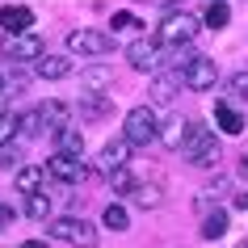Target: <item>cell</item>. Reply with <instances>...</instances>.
Returning <instances> with one entry per match:
<instances>
[{
  "label": "cell",
  "instance_id": "1",
  "mask_svg": "<svg viewBox=\"0 0 248 248\" xmlns=\"http://www.w3.org/2000/svg\"><path fill=\"white\" fill-rule=\"evenodd\" d=\"M185 160L194 164V169H215L219 164V156H223V147H219V139H215V131H206L202 122H194L189 126V139H185Z\"/></svg>",
  "mask_w": 248,
  "mask_h": 248
},
{
  "label": "cell",
  "instance_id": "2",
  "mask_svg": "<svg viewBox=\"0 0 248 248\" xmlns=\"http://www.w3.org/2000/svg\"><path fill=\"white\" fill-rule=\"evenodd\" d=\"M122 135L131 147H147L160 139V118H156V105H135L126 122H122Z\"/></svg>",
  "mask_w": 248,
  "mask_h": 248
},
{
  "label": "cell",
  "instance_id": "3",
  "mask_svg": "<svg viewBox=\"0 0 248 248\" xmlns=\"http://www.w3.org/2000/svg\"><path fill=\"white\" fill-rule=\"evenodd\" d=\"M198 21L194 13H185V9H172V13H164V21H160V30H156V38L164 42V46H189L194 42V34H198Z\"/></svg>",
  "mask_w": 248,
  "mask_h": 248
},
{
  "label": "cell",
  "instance_id": "4",
  "mask_svg": "<svg viewBox=\"0 0 248 248\" xmlns=\"http://www.w3.org/2000/svg\"><path fill=\"white\" fill-rule=\"evenodd\" d=\"M181 84L189 93H210L215 84H219V67H215V59H206V55H185V59H181Z\"/></svg>",
  "mask_w": 248,
  "mask_h": 248
},
{
  "label": "cell",
  "instance_id": "5",
  "mask_svg": "<svg viewBox=\"0 0 248 248\" xmlns=\"http://www.w3.org/2000/svg\"><path fill=\"white\" fill-rule=\"evenodd\" d=\"M51 235L55 240H63V244L72 248H97V227L84 219H76V215H63V219L51 223Z\"/></svg>",
  "mask_w": 248,
  "mask_h": 248
},
{
  "label": "cell",
  "instance_id": "6",
  "mask_svg": "<svg viewBox=\"0 0 248 248\" xmlns=\"http://www.w3.org/2000/svg\"><path fill=\"white\" fill-rule=\"evenodd\" d=\"M46 177L59 185H80L84 177H89V169L80 164V156H72V152H55V156H46Z\"/></svg>",
  "mask_w": 248,
  "mask_h": 248
},
{
  "label": "cell",
  "instance_id": "7",
  "mask_svg": "<svg viewBox=\"0 0 248 248\" xmlns=\"http://www.w3.org/2000/svg\"><path fill=\"white\" fill-rule=\"evenodd\" d=\"M164 42L160 38H135L131 46H126V63L135 67V72H160V63H164Z\"/></svg>",
  "mask_w": 248,
  "mask_h": 248
},
{
  "label": "cell",
  "instance_id": "8",
  "mask_svg": "<svg viewBox=\"0 0 248 248\" xmlns=\"http://www.w3.org/2000/svg\"><path fill=\"white\" fill-rule=\"evenodd\" d=\"M0 51H4V59H9V63H34L38 55H46V46H42L38 34H30V30H26V34H9Z\"/></svg>",
  "mask_w": 248,
  "mask_h": 248
},
{
  "label": "cell",
  "instance_id": "9",
  "mask_svg": "<svg viewBox=\"0 0 248 248\" xmlns=\"http://www.w3.org/2000/svg\"><path fill=\"white\" fill-rule=\"evenodd\" d=\"M67 51L72 55H109L114 51V38L101 34V30H72L67 34Z\"/></svg>",
  "mask_w": 248,
  "mask_h": 248
},
{
  "label": "cell",
  "instance_id": "10",
  "mask_svg": "<svg viewBox=\"0 0 248 248\" xmlns=\"http://www.w3.org/2000/svg\"><path fill=\"white\" fill-rule=\"evenodd\" d=\"M0 26H4V34H26L34 26V9H26V4H4L0 9Z\"/></svg>",
  "mask_w": 248,
  "mask_h": 248
},
{
  "label": "cell",
  "instance_id": "11",
  "mask_svg": "<svg viewBox=\"0 0 248 248\" xmlns=\"http://www.w3.org/2000/svg\"><path fill=\"white\" fill-rule=\"evenodd\" d=\"M80 89L84 93H109L114 89V67H105V63H93L80 72Z\"/></svg>",
  "mask_w": 248,
  "mask_h": 248
},
{
  "label": "cell",
  "instance_id": "12",
  "mask_svg": "<svg viewBox=\"0 0 248 248\" xmlns=\"http://www.w3.org/2000/svg\"><path fill=\"white\" fill-rule=\"evenodd\" d=\"M189 126H194L189 118H169V122L160 126V143L169 147V152H181L185 139H189Z\"/></svg>",
  "mask_w": 248,
  "mask_h": 248
},
{
  "label": "cell",
  "instance_id": "13",
  "mask_svg": "<svg viewBox=\"0 0 248 248\" xmlns=\"http://www.w3.org/2000/svg\"><path fill=\"white\" fill-rule=\"evenodd\" d=\"M34 72L42 80H63V76H72V59L67 55H38L34 59Z\"/></svg>",
  "mask_w": 248,
  "mask_h": 248
},
{
  "label": "cell",
  "instance_id": "14",
  "mask_svg": "<svg viewBox=\"0 0 248 248\" xmlns=\"http://www.w3.org/2000/svg\"><path fill=\"white\" fill-rule=\"evenodd\" d=\"M38 122L55 135L59 126H67V122H72V109H67L63 101H42V105H38Z\"/></svg>",
  "mask_w": 248,
  "mask_h": 248
},
{
  "label": "cell",
  "instance_id": "15",
  "mask_svg": "<svg viewBox=\"0 0 248 248\" xmlns=\"http://www.w3.org/2000/svg\"><path fill=\"white\" fill-rule=\"evenodd\" d=\"M126 160H131V143H126V135H122V139H109V143L101 147V169H105V172L122 169Z\"/></svg>",
  "mask_w": 248,
  "mask_h": 248
},
{
  "label": "cell",
  "instance_id": "16",
  "mask_svg": "<svg viewBox=\"0 0 248 248\" xmlns=\"http://www.w3.org/2000/svg\"><path fill=\"white\" fill-rule=\"evenodd\" d=\"M215 126H219L223 135H240L244 131V118H240V109H232L227 101H215Z\"/></svg>",
  "mask_w": 248,
  "mask_h": 248
},
{
  "label": "cell",
  "instance_id": "17",
  "mask_svg": "<svg viewBox=\"0 0 248 248\" xmlns=\"http://www.w3.org/2000/svg\"><path fill=\"white\" fill-rule=\"evenodd\" d=\"M55 147H59V152L80 156V152H84V135H80V126H72V122H67V126H59V131H55Z\"/></svg>",
  "mask_w": 248,
  "mask_h": 248
},
{
  "label": "cell",
  "instance_id": "18",
  "mask_svg": "<svg viewBox=\"0 0 248 248\" xmlns=\"http://www.w3.org/2000/svg\"><path fill=\"white\" fill-rule=\"evenodd\" d=\"M227 21H232V9H227V0H210L206 13H202V26H206V30H223Z\"/></svg>",
  "mask_w": 248,
  "mask_h": 248
},
{
  "label": "cell",
  "instance_id": "19",
  "mask_svg": "<svg viewBox=\"0 0 248 248\" xmlns=\"http://www.w3.org/2000/svg\"><path fill=\"white\" fill-rule=\"evenodd\" d=\"M42 181H46V169H38V164L17 169V189H21V194H34V189H42Z\"/></svg>",
  "mask_w": 248,
  "mask_h": 248
},
{
  "label": "cell",
  "instance_id": "20",
  "mask_svg": "<svg viewBox=\"0 0 248 248\" xmlns=\"http://www.w3.org/2000/svg\"><path fill=\"white\" fill-rule=\"evenodd\" d=\"M131 198H135V206L156 210L160 202H164V189H160V185H135V189H131Z\"/></svg>",
  "mask_w": 248,
  "mask_h": 248
},
{
  "label": "cell",
  "instance_id": "21",
  "mask_svg": "<svg viewBox=\"0 0 248 248\" xmlns=\"http://www.w3.org/2000/svg\"><path fill=\"white\" fill-rule=\"evenodd\" d=\"M177 84H181V72H177V76H156V84H152V101H156V105L172 101V97H177Z\"/></svg>",
  "mask_w": 248,
  "mask_h": 248
},
{
  "label": "cell",
  "instance_id": "22",
  "mask_svg": "<svg viewBox=\"0 0 248 248\" xmlns=\"http://www.w3.org/2000/svg\"><path fill=\"white\" fill-rule=\"evenodd\" d=\"M101 223L109 227V232H126V227H131V215H126V206L109 202V206H105V215H101Z\"/></svg>",
  "mask_w": 248,
  "mask_h": 248
},
{
  "label": "cell",
  "instance_id": "23",
  "mask_svg": "<svg viewBox=\"0 0 248 248\" xmlns=\"http://www.w3.org/2000/svg\"><path fill=\"white\" fill-rule=\"evenodd\" d=\"M26 215H30V219H51V198L42 194V189L26 194Z\"/></svg>",
  "mask_w": 248,
  "mask_h": 248
},
{
  "label": "cell",
  "instance_id": "24",
  "mask_svg": "<svg viewBox=\"0 0 248 248\" xmlns=\"http://www.w3.org/2000/svg\"><path fill=\"white\" fill-rule=\"evenodd\" d=\"M109 109H114V101H105L101 93H89V101L80 105V114H84V118H109Z\"/></svg>",
  "mask_w": 248,
  "mask_h": 248
},
{
  "label": "cell",
  "instance_id": "25",
  "mask_svg": "<svg viewBox=\"0 0 248 248\" xmlns=\"http://www.w3.org/2000/svg\"><path fill=\"white\" fill-rule=\"evenodd\" d=\"M202 235H206V240H223V235H227V210H215V215H206V223H202Z\"/></svg>",
  "mask_w": 248,
  "mask_h": 248
},
{
  "label": "cell",
  "instance_id": "26",
  "mask_svg": "<svg viewBox=\"0 0 248 248\" xmlns=\"http://www.w3.org/2000/svg\"><path fill=\"white\" fill-rule=\"evenodd\" d=\"M109 189H114V194H131V189H135V177H131V169H126V164L109 172Z\"/></svg>",
  "mask_w": 248,
  "mask_h": 248
},
{
  "label": "cell",
  "instance_id": "27",
  "mask_svg": "<svg viewBox=\"0 0 248 248\" xmlns=\"http://www.w3.org/2000/svg\"><path fill=\"white\" fill-rule=\"evenodd\" d=\"M109 26H114V34H118V30H135V26H139V17H135L131 9H122V13L109 17Z\"/></svg>",
  "mask_w": 248,
  "mask_h": 248
},
{
  "label": "cell",
  "instance_id": "28",
  "mask_svg": "<svg viewBox=\"0 0 248 248\" xmlns=\"http://www.w3.org/2000/svg\"><path fill=\"white\" fill-rule=\"evenodd\" d=\"M21 131V118H9V114H0V143H9L13 135Z\"/></svg>",
  "mask_w": 248,
  "mask_h": 248
},
{
  "label": "cell",
  "instance_id": "29",
  "mask_svg": "<svg viewBox=\"0 0 248 248\" xmlns=\"http://www.w3.org/2000/svg\"><path fill=\"white\" fill-rule=\"evenodd\" d=\"M17 156H21V147H17V143H0V169H13Z\"/></svg>",
  "mask_w": 248,
  "mask_h": 248
},
{
  "label": "cell",
  "instance_id": "30",
  "mask_svg": "<svg viewBox=\"0 0 248 248\" xmlns=\"http://www.w3.org/2000/svg\"><path fill=\"white\" fill-rule=\"evenodd\" d=\"M227 89H232V97H248V72H235L227 80Z\"/></svg>",
  "mask_w": 248,
  "mask_h": 248
},
{
  "label": "cell",
  "instance_id": "31",
  "mask_svg": "<svg viewBox=\"0 0 248 248\" xmlns=\"http://www.w3.org/2000/svg\"><path fill=\"white\" fill-rule=\"evenodd\" d=\"M42 131V122H38V109L34 114H21V135H38Z\"/></svg>",
  "mask_w": 248,
  "mask_h": 248
},
{
  "label": "cell",
  "instance_id": "32",
  "mask_svg": "<svg viewBox=\"0 0 248 248\" xmlns=\"http://www.w3.org/2000/svg\"><path fill=\"white\" fill-rule=\"evenodd\" d=\"M9 223H13V206H4V202H0V232H4Z\"/></svg>",
  "mask_w": 248,
  "mask_h": 248
},
{
  "label": "cell",
  "instance_id": "33",
  "mask_svg": "<svg viewBox=\"0 0 248 248\" xmlns=\"http://www.w3.org/2000/svg\"><path fill=\"white\" fill-rule=\"evenodd\" d=\"M232 206H235V210H248V189H240V194L232 198Z\"/></svg>",
  "mask_w": 248,
  "mask_h": 248
},
{
  "label": "cell",
  "instance_id": "34",
  "mask_svg": "<svg viewBox=\"0 0 248 248\" xmlns=\"http://www.w3.org/2000/svg\"><path fill=\"white\" fill-rule=\"evenodd\" d=\"M17 248H46L42 240H26V244H17Z\"/></svg>",
  "mask_w": 248,
  "mask_h": 248
},
{
  "label": "cell",
  "instance_id": "35",
  "mask_svg": "<svg viewBox=\"0 0 248 248\" xmlns=\"http://www.w3.org/2000/svg\"><path fill=\"white\" fill-rule=\"evenodd\" d=\"M240 172H244V177H248V156H244V160H240Z\"/></svg>",
  "mask_w": 248,
  "mask_h": 248
},
{
  "label": "cell",
  "instance_id": "36",
  "mask_svg": "<svg viewBox=\"0 0 248 248\" xmlns=\"http://www.w3.org/2000/svg\"><path fill=\"white\" fill-rule=\"evenodd\" d=\"M0 114H4V97H0Z\"/></svg>",
  "mask_w": 248,
  "mask_h": 248
},
{
  "label": "cell",
  "instance_id": "37",
  "mask_svg": "<svg viewBox=\"0 0 248 248\" xmlns=\"http://www.w3.org/2000/svg\"><path fill=\"white\" fill-rule=\"evenodd\" d=\"M0 93H4V76H0Z\"/></svg>",
  "mask_w": 248,
  "mask_h": 248
},
{
  "label": "cell",
  "instance_id": "38",
  "mask_svg": "<svg viewBox=\"0 0 248 248\" xmlns=\"http://www.w3.org/2000/svg\"><path fill=\"white\" fill-rule=\"evenodd\" d=\"M240 248H248V240H244V244H240Z\"/></svg>",
  "mask_w": 248,
  "mask_h": 248
}]
</instances>
